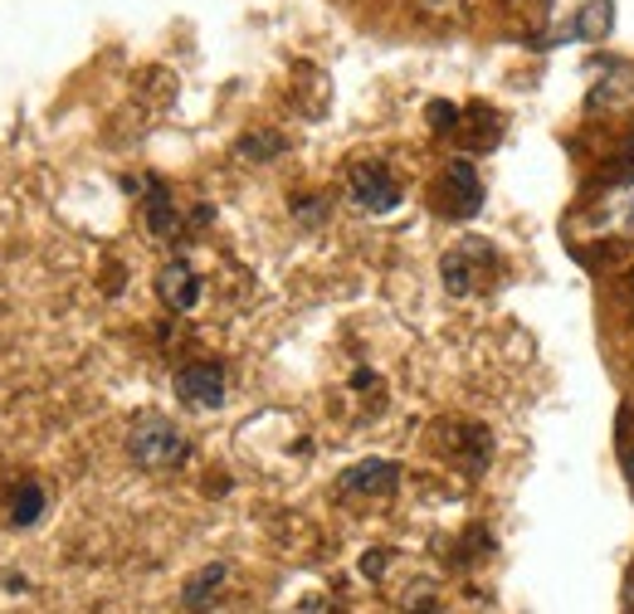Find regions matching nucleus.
I'll return each instance as SVG.
<instances>
[{
	"instance_id": "obj_18",
	"label": "nucleus",
	"mask_w": 634,
	"mask_h": 614,
	"mask_svg": "<svg viewBox=\"0 0 634 614\" xmlns=\"http://www.w3.org/2000/svg\"><path fill=\"white\" fill-rule=\"evenodd\" d=\"M630 473H634V459H630Z\"/></svg>"
},
{
	"instance_id": "obj_16",
	"label": "nucleus",
	"mask_w": 634,
	"mask_h": 614,
	"mask_svg": "<svg viewBox=\"0 0 634 614\" xmlns=\"http://www.w3.org/2000/svg\"><path fill=\"white\" fill-rule=\"evenodd\" d=\"M298 614H332V610H327V605H323V600H308V605H303Z\"/></svg>"
},
{
	"instance_id": "obj_1",
	"label": "nucleus",
	"mask_w": 634,
	"mask_h": 614,
	"mask_svg": "<svg viewBox=\"0 0 634 614\" xmlns=\"http://www.w3.org/2000/svg\"><path fill=\"white\" fill-rule=\"evenodd\" d=\"M128 453H132V463H138V469H146V473H166V469H181V463H186L190 443H186V435H181L172 419L146 415V419H138V425H132Z\"/></svg>"
},
{
	"instance_id": "obj_3",
	"label": "nucleus",
	"mask_w": 634,
	"mask_h": 614,
	"mask_svg": "<svg viewBox=\"0 0 634 614\" xmlns=\"http://www.w3.org/2000/svg\"><path fill=\"white\" fill-rule=\"evenodd\" d=\"M347 196L367 215H391L395 205H401V180L381 162H357L352 176H347Z\"/></svg>"
},
{
	"instance_id": "obj_10",
	"label": "nucleus",
	"mask_w": 634,
	"mask_h": 614,
	"mask_svg": "<svg viewBox=\"0 0 634 614\" xmlns=\"http://www.w3.org/2000/svg\"><path fill=\"white\" fill-rule=\"evenodd\" d=\"M225 575H230V571H225L220 561L206 566V571H200V575H190V580H186V590H181V605H186L190 614H206V610L215 605V600H220Z\"/></svg>"
},
{
	"instance_id": "obj_7",
	"label": "nucleus",
	"mask_w": 634,
	"mask_h": 614,
	"mask_svg": "<svg viewBox=\"0 0 634 614\" xmlns=\"http://www.w3.org/2000/svg\"><path fill=\"white\" fill-rule=\"evenodd\" d=\"M156 293H162V303L172 307V313H196L200 307V273L190 264H166L156 273Z\"/></svg>"
},
{
	"instance_id": "obj_6",
	"label": "nucleus",
	"mask_w": 634,
	"mask_h": 614,
	"mask_svg": "<svg viewBox=\"0 0 634 614\" xmlns=\"http://www.w3.org/2000/svg\"><path fill=\"white\" fill-rule=\"evenodd\" d=\"M439 196H445V210L459 215V220L479 215L483 210V180H479V171H473V162L455 156V162L445 166V186H439Z\"/></svg>"
},
{
	"instance_id": "obj_5",
	"label": "nucleus",
	"mask_w": 634,
	"mask_h": 614,
	"mask_svg": "<svg viewBox=\"0 0 634 614\" xmlns=\"http://www.w3.org/2000/svg\"><path fill=\"white\" fill-rule=\"evenodd\" d=\"M586 224H591V230H600V234L634 239V180H620V186H610L605 196L591 205Z\"/></svg>"
},
{
	"instance_id": "obj_11",
	"label": "nucleus",
	"mask_w": 634,
	"mask_h": 614,
	"mask_svg": "<svg viewBox=\"0 0 634 614\" xmlns=\"http://www.w3.org/2000/svg\"><path fill=\"white\" fill-rule=\"evenodd\" d=\"M146 230H152L156 239H172L176 234V205L172 196H166L162 180H146Z\"/></svg>"
},
{
	"instance_id": "obj_12",
	"label": "nucleus",
	"mask_w": 634,
	"mask_h": 614,
	"mask_svg": "<svg viewBox=\"0 0 634 614\" xmlns=\"http://www.w3.org/2000/svg\"><path fill=\"white\" fill-rule=\"evenodd\" d=\"M40 517H44V487L35 478H20V483L10 487V522H15V527H35Z\"/></svg>"
},
{
	"instance_id": "obj_2",
	"label": "nucleus",
	"mask_w": 634,
	"mask_h": 614,
	"mask_svg": "<svg viewBox=\"0 0 634 614\" xmlns=\"http://www.w3.org/2000/svg\"><path fill=\"white\" fill-rule=\"evenodd\" d=\"M498 273V254L489 239H459L455 249L445 254V264H439V278H445V288L455 293V298H469L473 288H483Z\"/></svg>"
},
{
	"instance_id": "obj_14",
	"label": "nucleus",
	"mask_w": 634,
	"mask_h": 614,
	"mask_svg": "<svg viewBox=\"0 0 634 614\" xmlns=\"http://www.w3.org/2000/svg\"><path fill=\"white\" fill-rule=\"evenodd\" d=\"M283 152V136H274V132H254V136H244L240 142V156H249V162H264V156H278Z\"/></svg>"
},
{
	"instance_id": "obj_13",
	"label": "nucleus",
	"mask_w": 634,
	"mask_h": 614,
	"mask_svg": "<svg viewBox=\"0 0 634 614\" xmlns=\"http://www.w3.org/2000/svg\"><path fill=\"white\" fill-rule=\"evenodd\" d=\"M630 102H634V84H625V88H620L615 84V78H605V84H595L591 88V112H620V108H630Z\"/></svg>"
},
{
	"instance_id": "obj_9",
	"label": "nucleus",
	"mask_w": 634,
	"mask_h": 614,
	"mask_svg": "<svg viewBox=\"0 0 634 614\" xmlns=\"http://www.w3.org/2000/svg\"><path fill=\"white\" fill-rule=\"evenodd\" d=\"M610 30H615V0H586V6L576 10V20H571V34L581 44L610 40Z\"/></svg>"
},
{
	"instance_id": "obj_4",
	"label": "nucleus",
	"mask_w": 634,
	"mask_h": 614,
	"mask_svg": "<svg viewBox=\"0 0 634 614\" xmlns=\"http://www.w3.org/2000/svg\"><path fill=\"white\" fill-rule=\"evenodd\" d=\"M176 395L196 409H220L225 405V366L220 361H190V366H181Z\"/></svg>"
},
{
	"instance_id": "obj_8",
	"label": "nucleus",
	"mask_w": 634,
	"mask_h": 614,
	"mask_svg": "<svg viewBox=\"0 0 634 614\" xmlns=\"http://www.w3.org/2000/svg\"><path fill=\"white\" fill-rule=\"evenodd\" d=\"M395 483H401V469H395L391 459H367V463H357V469L342 473V493L386 497V493H395Z\"/></svg>"
},
{
	"instance_id": "obj_15",
	"label": "nucleus",
	"mask_w": 634,
	"mask_h": 614,
	"mask_svg": "<svg viewBox=\"0 0 634 614\" xmlns=\"http://www.w3.org/2000/svg\"><path fill=\"white\" fill-rule=\"evenodd\" d=\"M459 118L463 108H455V102H429V128L435 132H459Z\"/></svg>"
},
{
	"instance_id": "obj_17",
	"label": "nucleus",
	"mask_w": 634,
	"mask_h": 614,
	"mask_svg": "<svg viewBox=\"0 0 634 614\" xmlns=\"http://www.w3.org/2000/svg\"><path fill=\"white\" fill-rule=\"evenodd\" d=\"M445 6H459V0H439V10H445Z\"/></svg>"
}]
</instances>
